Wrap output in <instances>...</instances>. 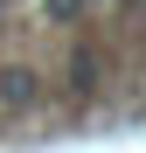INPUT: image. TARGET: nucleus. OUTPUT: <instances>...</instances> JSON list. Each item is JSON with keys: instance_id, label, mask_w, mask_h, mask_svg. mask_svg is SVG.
<instances>
[{"instance_id": "f257e3e1", "label": "nucleus", "mask_w": 146, "mask_h": 153, "mask_svg": "<svg viewBox=\"0 0 146 153\" xmlns=\"http://www.w3.org/2000/svg\"><path fill=\"white\" fill-rule=\"evenodd\" d=\"M28 97H35V76H28V70H0V105H7V111H21Z\"/></svg>"}, {"instance_id": "f03ea898", "label": "nucleus", "mask_w": 146, "mask_h": 153, "mask_svg": "<svg viewBox=\"0 0 146 153\" xmlns=\"http://www.w3.org/2000/svg\"><path fill=\"white\" fill-rule=\"evenodd\" d=\"M118 7H132V14H146V0H118Z\"/></svg>"}]
</instances>
